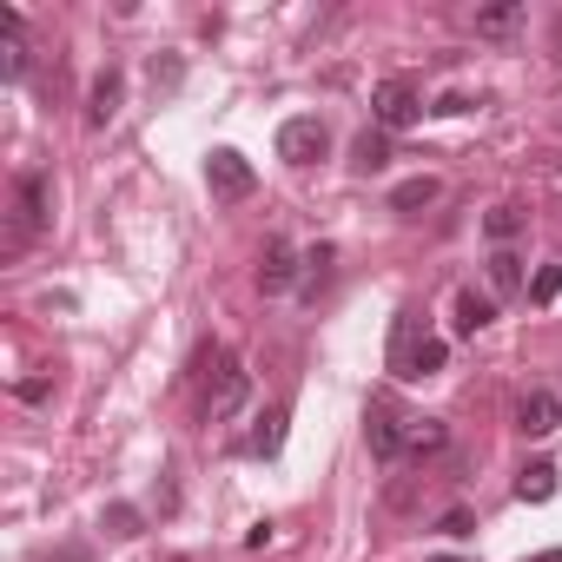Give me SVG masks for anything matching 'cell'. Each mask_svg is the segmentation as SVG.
Returning a JSON list of instances; mask_svg holds the SVG:
<instances>
[{
    "instance_id": "6da1fadb",
    "label": "cell",
    "mask_w": 562,
    "mask_h": 562,
    "mask_svg": "<svg viewBox=\"0 0 562 562\" xmlns=\"http://www.w3.org/2000/svg\"><path fill=\"white\" fill-rule=\"evenodd\" d=\"M443 358H450V345L424 325V312H397V318H391V351H384L391 378H404V384L437 378V371H443Z\"/></svg>"
},
{
    "instance_id": "7a4b0ae2",
    "label": "cell",
    "mask_w": 562,
    "mask_h": 562,
    "mask_svg": "<svg viewBox=\"0 0 562 562\" xmlns=\"http://www.w3.org/2000/svg\"><path fill=\"white\" fill-rule=\"evenodd\" d=\"M199 371H205V424H225L232 411H245V397H251V378H245V364H238L232 351H218V345H199Z\"/></svg>"
},
{
    "instance_id": "3957f363",
    "label": "cell",
    "mask_w": 562,
    "mask_h": 562,
    "mask_svg": "<svg viewBox=\"0 0 562 562\" xmlns=\"http://www.w3.org/2000/svg\"><path fill=\"white\" fill-rule=\"evenodd\" d=\"M47 225H54V179L47 172H21L14 179V212H8V251H27Z\"/></svg>"
},
{
    "instance_id": "277c9868",
    "label": "cell",
    "mask_w": 562,
    "mask_h": 562,
    "mask_svg": "<svg viewBox=\"0 0 562 562\" xmlns=\"http://www.w3.org/2000/svg\"><path fill=\"white\" fill-rule=\"evenodd\" d=\"M417 120H424V80L417 74H384L371 87V126L378 133H404Z\"/></svg>"
},
{
    "instance_id": "5b68a950",
    "label": "cell",
    "mask_w": 562,
    "mask_h": 562,
    "mask_svg": "<svg viewBox=\"0 0 562 562\" xmlns=\"http://www.w3.org/2000/svg\"><path fill=\"white\" fill-rule=\"evenodd\" d=\"M205 192H212L218 205H238V199H251V192H258V172H251V159H245L238 146H212V153H205Z\"/></svg>"
},
{
    "instance_id": "8992f818",
    "label": "cell",
    "mask_w": 562,
    "mask_h": 562,
    "mask_svg": "<svg viewBox=\"0 0 562 562\" xmlns=\"http://www.w3.org/2000/svg\"><path fill=\"white\" fill-rule=\"evenodd\" d=\"M325 153H331V126H325L318 113H299V120L278 126V159H292V166H318Z\"/></svg>"
},
{
    "instance_id": "52a82bcc",
    "label": "cell",
    "mask_w": 562,
    "mask_h": 562,
    "mask_svg": "<svg viewBox=\"0 0 562 562\" xmlns=\"http://www.w3.org/2000/svg\"><path fill=\"white\" fill-rule=\"evenodd\" d=\"M404 430H411V417H397L391 404H371V411H364V443H371V457H378V463H397V457H411Z\"/></svg>"
},
{
    "instance_id": "ba28073f",
    "label": "cell",
    "mask_w": 562,
    "mask_h": 562,
    "mask_svg": "<svg viewBox=\"0 0 562 562\" xmlns=\"http://www.w3.org/2000/svg\"><path fill=\"white\" fill-rule=\"evenodd\" d=\"M516 430H522V437H549V430H562V397H555L549 384L522 391V404H516Z\"/></svg>"
},
{
    "instance_id": "9c48e42d",
    "label": "cell",
    "mask_w": 562,
    "mask_h": 562,
    "mask_svg": "<svg viewBox=\"0 0 562 562\" xmlns=\"http://www.w3.org/2000/svg\"><path fill=\"white\" fill-rule=\"evenodd\" d=\"M292 278H299V258H292V245H285V238H271V245H265V258H258V285L278 299V292H292Z\"/></svg>"
},
{
    "instance_id": "30bf717a",
    "label": "cell",
    "mask_w": 562,
    "mask_h": 562,
    "mask_svg": "<svg viewBox=\"0 0 562 562\" xmlns=\"http://www.w3.org/2000/svg\"><path fill=\"white\" fill-rule=\"evenodd\" d=\"M463 338H476L483 325H496V292H476V285H463L457 292V318H450Z\"/></svg>"
},
{
    "instance_id": "8fae6325",
    "label": "cell",
    "mask_w": 562,
    "mask_h": 562,
    "mask_svg": "<svg viewBox=\"0 0 562 562\" xmlns=\"http://www.w3.org/2000/svg\"><path fill=\"white\" fill-rule=\"evenodd\" d=\"M120 93H126V80H120V67H106V74L93 80V93H87V126H113Z\"/></svg>"
},
{
    "instance_id": "7c38bea8",
    "label": "cell",
    "mask_w": 562,
    "mask_h": 562,
    "mask_svg": "<svg viewBox=\"0 0 562 562\" xmlns=\"http://www.w3.org/2000/svg\"><path fill=\"white\" fill-rule=\"evenodd\" d=\"M522 0H496V8H476V41H509L522 27Z\"/></svg>"
},
{
    "instance_id": "4fadbf2b",
    "label": "cell",
    "mask_w": 562,
    "mask_h": 562,
    "mask_svg": "<svg viewBox=\"0 0 562 562\" xmlns=\"http://www.w3.org/2000/svg\"><path fill=\"white\" fill-rule=\"evenodd\" d=\"M437 199H443V179L417 172V179H404V186L391 192V212H404V218H411V212H424V205H437Z\"/></svg>"
},
{
    "instance_id": "5bb4252c",
    "label": "cell",
    "mask_w": 562,
    "mask_h": 562,
    "mask_svg": "<svg viewBox=\"0 0 562 562\" xmlns=\"http://www.w3.org/2000/svg\"><path fill=\"white\" fill-rule=\"evenodd\" d=\"M351 166H358V172H384V166H391V133H378V126H371V133H358Z\"/></svg>"
},
{
    "instance_id": "9a60e30c",
    "label": "cell",
    "mask_w": 562,
    "mask_h": 562,
    "mask_svg": "<svg viewBox=\"0 0 562 562\" xmlns=\"http://www.w3.org/2000/svg\"><path fill=\"white\" fill-rule=\"evenodd\" d=\"M555 476H562L555 463H529V470L516 476V496H522V503H549V496H555Z\"/></svg>"
},
{
    "instance_id": "2e32d148",
    "label": "cell",
    "mask_w": 562,
    "mask_h": 562,
    "mask_svg": "<svg viewBox=\"0 0 562 562\" xmlns=\"http://www.w3.org/2000/svg\"><path fill=\"white\" fill-rule=\"evenodd\" d=\"M490 292H522V258L509 245L490 251Z\"/></svg>"
},
{
    "instance_id": "e0dca14e",
    "label": "cell",
    "mask_w": 562,
    "mask_h": 562,
    "mask_svg": "<svg viewBox=\"0 0 562 562\" xmlns=\"http://www.w3.org/2000/svg\"><path fill=\"white\" fill-rule=\"evenodd\" d=\"M278 443H285V411H265L258 430L245 437V450H251V457H278Z\"/></svg>"
},
{
    "instance_id": "ac0fdd59",
    "label": "cell",
    "mask_w": 562,
    "mask_h": 562,
    "mask_svg": "<svg viewBox=\"0 0 562 562\" xmlns=\"http://www.w3.org/2000/svg\"><path fill=\"white\" fill-rule=\"evenodd\" d=\"M404 443H411V457H430V450H443V424L437 417H411Z\"/></svg>"
},
{
    "instance_id": "d6986e66",
    "label": "cell",
    "mask_w": 562,
    "mask_h": 562,
    "mask_svg": "<svg viewBox=\"0 0 562 562\" xmlns=\"http://www.w3.org/2000/svg\"><path fill=\"white\" fill-rule=\"evenodd\" d=\"M522 218H529V212H522V205H496V212H490V218H483V232H490V238H496V245H509V238H516V232H522Z\"/></svg>"
},
{
    "instance_id": "ffe728a7",
    "label": "cell",
    "mask_w": 562,
    "mask_h": 562,
    "mask_svg": "<svg viewBox=\"0 0 562 562\" xmlns=\"http://www.w3.org/2000/svg\"><path fill=\"white\" fill-rule=\"evenodd\" d=\"M555 292H562V258H549V265L536 271V285H529V299H536V305H549Z\"/></svg>"
},
{
    "instance_id": "44dd1931",
    "label": "cell",
    "mask_w": 562,
    "mask_h": 562,
    "mask_svg": "<svg viewBox=\"0 0 562 562\" xmlns=\"http://www.w3.org/2000/svg\"><path fill=\"white\" fill-rule=\"evenodd\" d=\"M8 60H0V80H27V47H21V34H8V47H0Z\"/></svg>"
},
{
    "instance_id": "7402d4cb",
    "label": "cell",
    "mask_w": 562,
    "mask_h": 562,
    "mask_svg": "<svg viewBox=\"0 0 562 562\" xmlns=\"http://www.w3.org/2000/svg\"><path fill=\"white\" fill-rule=\"evenodd\" d=\"M106 522H113V536H139V516H133L126 503H113V509H106Z\"/></svg>"
},
{
    "instance_id": "603a6c76",
    "label": "cell",
    "mask_w": 562,
    "mask_h": 562,
    "mask_svg": "<svg viewBox=\"0 0 562 562\" xmlns=\"http://www.w3.org/2000/svg\"><path fill=\"white\" fill-rule=\"evenodd\" d=\"M179 74H186L179 60H153V87H179Z\"/></svg>"
},
{
    "instance_id": "cb8c5ba5",
    "label": "cell",
    "mask_w": 562,
    "mask_h": 562,
    "mask_svg": "<svg viewBox=\"0 0 562 562\" xmlns=\"http://www.w3.org/2000/svg\"><path fill=\"white\" fill-rule=\"evenodd\" d=\"M443 536H470V509H450L443 516Z\"/></svg>"
},
{
    "instance_id": "d4e9b609",
    "label": "cell",
    "mask_w": 562,
    "mask_h": 562,
    "mask_svg": "<svg viewBox=\"0 0 562 562\" xmlns=\"http://www.w3.org/2000/svg\"><path fill=\"white\" fill-rule=\"evenodd\" d=\"M549 54L562 60V14H555V34H549Z\"/></svg>"
},
{
    "instance_id": "484cf974",
    "label": "cell",
    "mask_w": 562,
    "mask_h": 562,
    "mask_svg": "<svg viewBox=\"0 0 562 562\" xmlns=\"http://www.w3.org/2000/svg\"><path fill=\"white\" fill-rule=\"evenodd\" d=\"M522 562H562V549H542V555H522Z\"/></svg>"
}]
</instances>
